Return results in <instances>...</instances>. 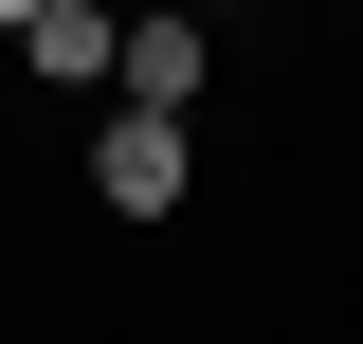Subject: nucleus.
<instances>
[{
    "label": "nucleus",
    "mask_w": 363,
    "mask_h": 344,
    "mask_svg": "<svg viewBox=\"0 0 363 344\" xmlns=\"http://www.w3.org/2000/svg\"><path fill=\"white\" fill-rule=\"evenodd\" d=\"M109 91H145V109H200V18H109Z\"/></svg>",
    "instance_id": "2"
},
{
    "label": "nucleus",
    "mask_w": 363,
    "mask_h": 344,
    "mask_svg": "<svg viewBox=\"0 0 363 344\" xmlns=\"http://www.w3.org/2000/svg\"><path fill=\"white\" fill-rule=\"evenodd\" d=\"M18 37H37V73H55V91H109V0H37Z\"/></svg>",
    "instance_id": "3"
},
{
    "label": "nucleus",
    "mask_w": 363,
    "mask_h": 344,
    "mask_svg": "<svg viewBox=\"0 0 363 344\" xmlns=\"http://www.w3.org/2000/svg\"><path fill=\"white\" fill-rule=\"evenodd\" d=\"M91 200H109V217H182V109L109 91V127H91Z\"/></svg>",
    "instance_id": "1"
},
{
    "label": "nucleus",
    "mask_w": 363,
    "mask_h": 344,
    "mask_svg": "<svg viewBox=\"0 0 363 344\" xmlns=\"http://www.w3.org/2000/svg\"><path fill=\"white\" fill-rule=\"evenodd\" d=\"M18 18H37V0H0V37H18Z\"/></svg>",
    "instance_id": "4"
}]
</instances>
